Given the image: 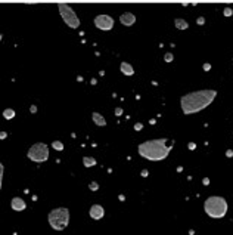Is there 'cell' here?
<instances>
[{"mask_svg": "<svg viewBox=\"0 0 233 235\" xmlns=\"http://www.w3.org/2000/svg\"><path fill=\"white\" fill-rule=\"evenodd\" d=\"M217 96V92L213 89H205V90H196V92L186 93L180 98V105H182V111L183 114L189 115V114L199 113L205 108L211 105L213 101Z\"/></svg>", "mask_w": 233, "mask_h": 235, "instance_id": "1", "label": "cell"}, {"mask_svg": "<svg viewBox=\"0 0 233 235\" xmlns=\"http://www.w3.org/2000/svg\"><path fill=\"white\" fill-rule=\"evenodd\" d=\"M173 145H167V139H152L137 147V151L149 161H161L168 157Z\"/></svg>", "mask_w": 233, "mask_h": 235, "instance_id": "2", "label": "cell"}, {"mask_svg": "<svg viewBox=\"0 0 233 235\" xmlns=\"http://www.w3.org/2000/svg\"><path fill=\"white\" fill-rule=\"evenodd\" d=\"M204 210L213 219L224 217L226 213H227V201L224 200L223 197H217V195L208 197L204 203Z\"/></svg>", "mask_w": 233, "mask_h": 235, "instance_id": "3", "label": "cell"}, {"mask_svg": "<svg viewBox=\"0 0 233 235\" xmlns=\"http://www.w3.org/2000/svg\"><path fill=\"white\" fill-rule=\"evenodd\" d=\"M49 225L55 231H63L69 223V210L67 207H58L49 213Z\"/></svg>", "mask_w": 233, "mask_h": 235, "instance_id": "4", "label": "cell"}, {"mask_svg": "<svg viewBox=\"0 0 233 235\" xmlns=\"http://www.w3.org/2000/svg\"><path fill=\"white\" fill-rule=\"evenodd\" d=\"M58 10H59L61 18L63 20V22L68 25L69 28H78V27H80V20H78L75 10L69 5H67V3H59Z\"/></svg>", "mask_w": 233, "mask_h": 235, "instance_id": "5", "label": "cell"}, {"mask_svg": "<svg viewBox=\"0 0 233 235\" xmlns=\"http://www.w3.org/2000/svg\"><path fill=\"white\" fill-rule=\"evenodd\" d=\"M27 157H28L31 161H34V163L47 161V160H49V147L46 145V143H43V142L34 143V145L28 149Z\"/></svg>", "mask_w": 233, "mask_h": 235, "instance_id": "6", "label": "cell"}, {"mask_svg": "<svg viewBox=\"0 0 233 235\" xmlns=\"http://www.w3.org/2000/svg\"><path fill=\"white\" fill-rule=\"evenodd\" d=\"M95 25H96V28L102 30V31H109L114 27V20L109 15H97L95 18Z\"/></svg>", "mask_w": 233, "mask_h": 235, "instance_id": "7", "label": "cell"}, {"mask_svg": "<svg viewBox=\"0 0 233 235\" xmlns=\"http://www.w3.org/2000/svg\"><path fill=\"white\" fill-rule=\"evenodd\" d=\"M90 217L92 219H95V221H99V219H102L103 215H105V210H103V207L100 206V204H93L92 207H90Z\"/></svg>", "mask_w": 233, "mask_h": 235, "instance_id": "8", "label": "cell"}, {"mask_svg": "<svg viewBox=\"0 0 233 235\" xmlns=\"http://www.w3.org/2000/svg\"><path fill=\"white\" fill-rule=\"evenodd\" d=\"M120 22L122 25H126V27H131V25L136 22V15L131 14V12H124L120 16Z\"/></svg>", "mask_w": 233, "mask_h": 235, "instance_id": "9", "label": "cell"}, {"mask_svg": "<svg viewBox=\"0 0 233 235\" xmlns=\"http://www.w3.org/2000/svg\"><path fill=\"white\" fill-rule=\"evenodd\" d=\"M10 207L14 209L15 211H22L27 209V204H25V201L22 200V198H19V197H15V198H12L10 200Z\"/></svg>", "mask_w": 233, "mask_h": 235, "instance_id": "10", "label": "cell"}, {"mask_svg": "<svg viewBox=\"0 0 233 235\" xmlns=\"http://www.w3.org/2000/svg\"><path fill=\"white\" fill-rule=\"evenodd\" d=\"M92 120H93V123H95L96 126H100V127L106 126V120H105V117H103L102 114L93 113V114H92Z\"/></svg>", "mask_w": 233, "mask_h": 235, "instance_id": "11", "label": "cell"}, {"mask_svg": "<svg viewBox=\"0 0 233 235\" xmlns=\"http://www.w3.org/2000/svg\"><path fill=\"white\" fill-rule=\"evenodd\" d=\"M120 70H121V73L126 74V76H133V74H134V70H133V67H131L128 62H121Z\"/></svg>", "mask_w": 233, "mask_h": 235, "instance_id": "12", "label": "cell"}, {"mask_svg": "<svg viewBox=\"0 0 233 235\" xmlns=\"http://www.w3.org/2000/svg\"><path fill=\"white\" fill-rule=\"evenodd\" d=\"M174 25H176V28H179V30H187L189 28V22H187L186 20H182V18H176Z\"/></svg>", "mask_w": 233, "mask_h": 235, "instance_id": "13", "label": "cell"}, {"mask_svg": "<svg viewBox=\"0 0 233 235\" xmlns=\"http://www.w3.org/2000/svg\"><path fill=\"white\" fill-rule=\"evenodd\" d=\"M83 164L84 167H93L96 166V160L93 157H83Z\"/></svg>", "mask_w": 233, "mask_h": 235, "instance_id": "14", "label": "cell"}, {"mask_svg": "<svg viewBox=\"0 0 233 235\" xmlns=\"http://www.w3.org/2000/svg\"><path fill=\"white\" fill-rule=\"evenodd\" d=\"M3 117H5L6 120H12V118L15 117V111L12 108H6L5 111H3Z\"/></svg>", "mask_w": 233, "mask_h": 235, "instance_id": "15", "label": "cell"}, {"mask_svg": "<svg viewBox=\"0 0 233 235\" xmlns=\"http://www.w3.org/2000/svg\"><path fill=\"white\" fill-rule=\"evenodd\" d=\"M52 148L56 149V151H62V149H63V143L61 142V141H53V142H52Z\"/></svg>", "mask_w": 233, "mask_h": 235, "instance_id": "16", "label": "cell"}, {"mask_svg": "<svg viewBox=\"0 0 233 235\" xmlns=\"http://www.w3.org/2000/svg\"><path fill=\"white\" fill-rule=\"evenodd\" d=\"M3 173H5V166L0 161V189H2V183H3Z\"/></svg>", "mask_w": 233, "mask_h": 235, "instance_id": "17", "label": "cell"}, {"mask_svg": "<svg viewBox=\"0 0 233 235\" xmlns=\"http://www.w3.org/2000/svg\"><path fill=\"white\" fill-rule=\"evenodd\" d=\"M89 188H90L92 191H97V189H99V183H97V182H92V183L89 185Z\"/></svg>", "mask_w": 233, "mask_h": 235, "instance_id": "18", "label": "cell"}, {"mask_svg": "<svg viewBox=\"0 0 233 235\" xmlns=\"http://www.w3.org/2000/svg\"><path fill=\"white\" fill-rule=\"evenodd\" d=\"M164 59H165V62H171V61L174 59V56H173V53H165Z\"/></svg>", "mask_w": 233, "mask_h": 235, "instance_id": "19", "label": "cell"}, {"mask_svg": "<svg viewBox=\"0 0 233 235\" xmlns=\"http://www.w3.org/2000/svg\"><path fill=\"white\" fill-rule=\"evenodd\" d=\"M196 24H198V25H204L205 24V18H204V16H199L198 20H196Z\"/></svg>", "mask_w": 233, "mask_h": 235, "instance_id": "20", "label": "cell"}, {"mask_svg": "<svg viewBox=\"0 0 233 235\" xmlns=\"http://www.w3.org/2000/svg\"><path fill=\"white\" fill-rule=\"evenodd\" d=\"M232 14H233V10L230 9V8H226V9H224V16H230Z\"/></svg>", "mask_w": 233, "mask_h": 235, "instance_id": "21", "label": "cell"}, {"mask_svg": "<svg viewBox=\"0 0 233 235\" xmlns=\"http://www.w3.org/2000/svg\"><path fill=\"white\" fill-rule=\"evenodd\" d=\"M142 127H143V124H142V123H136V124H134V130H137V132L142 130Z\"/></svg>", "mask_w": 233, "mask_h": 235, "instance_id": "22", "label": "cell"}, {"mask_svg": "<svg viewBox=\"0 0 233 235\" xmlns=\"http://www.w3.org/2000/svg\"><path fill=\"white\" fill-rule=\"evenodd\" d=\"M121 114H122V108H120V107L115 108V115H121Z\"/></svg>", "mask_w": 233, "mask_h": 235, "instance_id": "23", "label": "cell"}, {"mask_svg": "<svg viewBox=\"0 0 233 235\" xmlns=\"http://www.w3.org/2000/svg\"><path fill=\"white\" fill-rule=\"evenodd\" d=\"M30 111H31L33 114L37 113V105H31V107H30Z\"/></svg>", "mask_w": 233, "mask_h": 235, "instance_id": "24", "label": "cell"}, {"mask_svg": "<svg viewBox=\"0 0 233 235\" xmlns=\"http://www.w3.org/2000/svg\"><path fill=\"white\" fill-rule=\"evenodd\" d=\"M226 157H229V158H230V157H233V151H232V149H227V151H226Z\"/></svg>", "mask_w": 233, "mask_h": 235, "instance_id": "25", "label": "cell"}, {"mask_svg": "<svg viewBox=\"0 0 233 235\" xmlns=\"http://www.w3.org/2000/svg\"><path fill=\"white\" fill-rule=\"evenodd\" d=\"M8 137V133L6 132H0V139H6Z\"/></svg>", "mask_w": 233, "mask_h": 235, "instance_id": "26", "label": "cell"}, {"mask_svg": "<svg viewBox=\"0 0 233 235\" xmlns=\"http://www.w3.org/2000/svg\"><path fill=\"white\" fill-rule=\"evenodd\" d=\"M211 70V65L209 64H204V71H209Z\"/></svg>", "mask_w": 233, "mask_h": 235, "instance_id": "27", "label": "cell"}, {"mask_svg": "<svg viewBox=\"0 0 233 235\" xmlns=\"http://www.w3.org/2000/svg\"><path fill=\"white\" fill-rule=\"evenodd\" d=\"M195 147H196V145H195L193 142H190V143H189V149H195Z\"/></svg>", "mask_w": 233, "mask_h": 235, "instance_id": "28", "label": "cell"}, {"mask_svg": "<svg viewBox=\"0 0 233 235\" xmlns=\"http://www.w3.org/2000/svg\"><path fill=\"white\" fill-rule=\"evenodd\" d=\"M142 176H143V177L148 176V170H143V171H142Z\"/></svg>", "mask_w": 233, "mask_h": 235, "instance_id": "29", "label": "cell"}, {"mask_svg": "<svg viewBox=\"0 0 233 235\" xmlns=\"http://www.w3.org/2000/svg\"><path fill=\"white\" fill-rule=\"evenodd\" d=\"M202 182H204V185H208V183H209V179H207V177H205Z\"/></svg>", "mask_w": 233, "mask_h": 235, "instance_id": "30", "label": "cell"}, {"mask_svg": "<svg viewBox=\"0 0 233 235\" xmlns=\"http://www.w3.org/2000/svg\"><path fill=\"white\" fill-rule=\"evenodd\" d=\"M2 39H3V34H0V40H2Z\"/></svg>", "mask_w": 233, "mask_h": 235, "instance_id": "31", "label": "cell"}]
</instances>
